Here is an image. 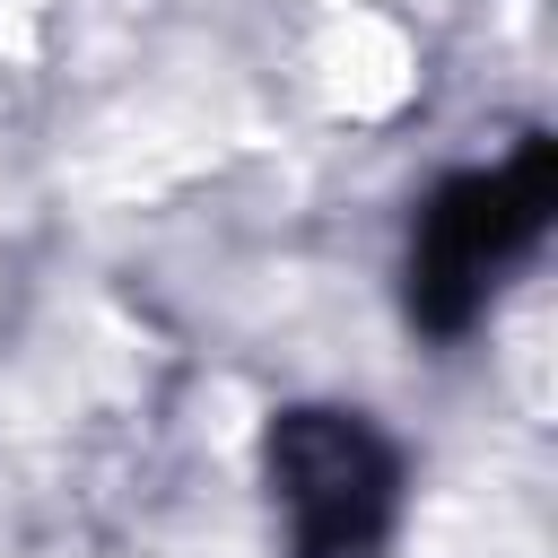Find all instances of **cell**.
Masks as SVG:
<instances>
[{
    "label": "cell",
    "instance_id": "1",
    "mask_svg": "<svg viewBox=\"0 0 558 558\" xmlns=\"http://www.w3.org/2000/svg\"><path fill=\"white\" fill-rule=\"evenodd\" d=\"M410 87H418L410 35H401L384 9H340L331 35H323V96H331L349 122H375V113L410 105Z\"/></svg>",
    "mask_w": 558,
    "mask_h": 558
},
{
    "label": "cell",
    "instance_id": "2",
    "mask_svg": "<svg viewBox=\"0 0 558 558\" xmlns=\"http://www.w3.org/2000/svg\"><path fill=\"white\" fill-rule=\"evenodd\" d=\"M44 35V0H0V61H35Z\"/></svg>",
    "mask_w": 558,
    "mask_h": 558
}]
</instances>
